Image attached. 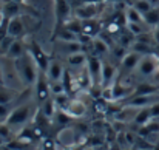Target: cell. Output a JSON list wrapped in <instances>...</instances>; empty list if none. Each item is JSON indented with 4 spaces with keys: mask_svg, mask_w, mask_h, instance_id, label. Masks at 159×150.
<instances>
[{
    "mask_svg": "<svg viewBox=\"0 0 159 150\" xmlns=\"http://www.w3.org/2000/svg\"><path fill=\"white\" fill-rule=\"evenodd\" d=\"M57 37H59V40H62V42H77L79 34H76L74 31H71L68 26L63 25V28H60Z\"/></svg>",
    "mask_w": 159,
    "mask_h": 150,
    "instance_id": "44dd1931",
    "label": "cell"
},
{
    "mask_svg": "<svg viewBox=\"0 0 159 150\" xmlns=\"http://www.w3.org/2000/svg\"><path fill=\"white\" fill-rule=\"evenodd\" d=\"M0 136H2L6 143H9V141L12 139V136H14V129H12L8 122H0Z\"/></svg>",
    "mask_w": 159,
    "mask_h": 150,
    "instance_id": "cb8c5ba5",
    "label": "cell"
},
{
    "mask_svg": "<svg viewBox=\"0 0 159 150\" xmlns=\"http://www.w3.org/2000/svg\"><path fill=\"white\" fill-rule=\"evenodd\" d=\"M84 150H98V149H94V147H87V149H84Z\"/></svg>",
    "mask_w": 159,
    "mask_h": 150,
    "instance_id": "8d00e7d4",
    "label": "cell"
},
{
    "mask_svg": "<svg viewBox=\"0 0 159 150\" xmlns=\"http://www.w3.org/2000/svg\"><path fill=\"white\" fill-rule=\"evenodd\" d=\"M150 113H152V118H153V119L159 118V101L153 102V104L150 105Z\"/></svg>",
    "mask_w": 159,
    "mask_h": 150,
    "instance_id": "f1b7e54d",
    "label": "cell"
},
{
    "mask_svg": "<svg viewBox=\"0 0 159 150\" xmlns=\"http://www.w3.org/2000/svg\"><path fill=\"white\" fill-rule=\"evenodd\" d=\"M34 93H36V101L39 104H43L51 96V88H50V81L45 74V71H39L37 81L34 84Z\"/></svg>",
    "mask_w": 159,
    "mask_h": 150,
    "instance_id": "277c9868",
    "label": "cell"
},
{
    "mask_svg": "<svg viewBox=\"0 0 159 150\" xmlns=\"http://www.w3.org/2000/svg\"><path fill=\"white\" fill-rule=\"evenodd\" d=\"M17 98V91L8 85H0V104H11Z\"/></svg>",
    "mask_w": 159,
    "mask_h": 150,
    "instance_id": "2e32d148",
    "label": "cell"
},
{
    "mask_svg": "<svg viewBox=\"0 0 159 150\" xmlns=\"http://www.w3.org/2000/svg\"><path fill=\"white\" fill-rule=\"evenodd\" d=\"M0 150H14V149L11 147V144H9V143H5L3 146H0Z\"/></svg>",
    "mask_w": 159,
    "mask_h": 150,
    "instance_id": "1f68e13d",
    "label": "cell"
},
{
    "mask_svg": "<svg viewBox=\"0 0 159 150\" xmlns=\"http://www.w3.org/2000/svg\"><path fill=\"white\" fill-rule=\"evenodd\" d=\"M45 74H47V77H48L50 82L62 81L63 76H65V68H63L62 62L57 60V59H51L50 63H48V68H47Z\"/></svg>",
    "mask_w": 159,
    "mask_h": 150,
    "instance_id": "52a82bcc",
    "label": "cell"
},
{
    "mask_svg": "<svg viewBox=\"0 0 159 150\" xmlns=\"http://www.w3.org/2000/svg\"><path fill=\"white\" fill-rule=\"evenodd\" d=\"M152 149H153V147H150V149H145V147H139L138 150H152Z\"/></svg>",
    "mask_w": 159,
    "mask_h": 150,
    "instance_id": "d590c367",
    "label": "cell"
},
{
    "mask_svg": "<svg viewBox=\"0 0 159 150\" xmlns=\"http://www.w3.org/2000/svg\"><path fill=\"white\" fill-rule=\"evenodd\" d=\"M34 115H37L36 105L33 102H25V104H20L16 108H12L11 115L8 116V119L5 122H8L12 129H16V127L25 125Z\"/></svg>",
    "mask_w": 159,
    "mask_h": 150,
    "instance_id": "7a4b0ae2",
    "label": "cell"
},
{
    "mask_svg": "<svg viewBox=\"0 0 159 150\" xmlns=\"http://www.w3.org/2000/svg\"><path fill=\"white\" fill-rule=\"evenodd\" d=\"M153 40H156V42H159V26H156L155 30H153Z\"/></svg>",
    "mask_w": 159,
    "mask_h": 150,
    "instance_id": "4dcf8cb0",
    "label": "cell"
},
{
    "mask_svg": "<svg viewBox=\"0 0 159 150\" xmlns=\"http://www.w3.org/2000/svg\"><path fill=\"white\" fill-rule=\"evenodd\" d=\"M98 26H99V25H98L93 19L85 20V22H82V34L91 39V37H94V34L99 33V28H98Z\"/></svg>",
    "mask_w": 159,
    "mask_h": 150,
    "instance_id": "ac0fdd59",
    "label": "cell"
},
{
    "mask_svg": "<svg viewBox=\"0 0 159 150\" xmlns=\"http://www.w3.org/2000/svg\"><path fill=\"white\" fill-rule=\"evenodd\" d=\"M144 20L148 26H159V9L153 8L147 14H144Z\"/></svg>",
    "mask_w": 159,
    "mask_h": 150,
    "instance_id": "7402d4cb",
    "label": "cell"
},
{
    "mask_svg": "<svg viewBox=\"0 0 159 150\" xmlns=\"http://www.w3.org/2000/svg\"><path fill=\"white\" fill-rule=\"evenodd\" d=\"M141 57H142V54H139V53H134V51H131V50L127 51V54L120 60V70H122V73H127L128 74L131 71H136Z\"/></svg>",
    "mask_w": 159,
    "mask_h": 150,
    "instance_id": "8992f818",
    "label": "cell"
},
{
    "mask_svg": "<svg viewBox=\"0 0 159 150\" xmlns=\"http://www.w3.org/2000/svg\"><path fill=\"white\" fill-rule=\"evenodd\" d=\"M93 50L98 54H107L110 51V45L107 44L104 39H99V37H94L93 39Z\"/></svg>",
    "mask_w": 159,
    "mask_h": 150,
    "instance_id": "603a6c76",
    "label": "cell"
},
{
    "mask_svg": "<svg viewBox=\"0 0 159 150\" xmlns=\"http://www.w3.org/2000/svg\"><path fill=\"white\" fill-rule=\"evenodd\" d=\"M12 108L9 107V104H0V122H5L8 119V116L11 115Z\"/></svg>",
    "mask_w": 159,
    "mask_h": 150,
    "instance_id": "83f0119b",
    "label": "cell"
},
{
    "mask_svg": "<svg viewBox=\"0 0 159 150\" xmlns=\"http://www.w3.org/2000/svg\"><path fill=\"white\" fill-rule=\"evenodd\" d=\"M125 19H127V22H134V23H144L145 22L144 20V14L139 12L133 5L125 9Z\"/></svg>",
    "mask_w": 159,
    "mask_h": 150,
    "instance_id": "e0dca14e",
    "label": "cell"
},
{
    "mask_svg": "<svg viewBox=\"0 0 159 150\" xmlns=\"http://www.w3.org/2000/svg\"><path fill=\"white\" fill-rule=\"evenodd\" d=\"M65 111L71 116V118H84L88 111V105L82 99H71L70 104L66 105Z\"/></svg>",
    "mask_w": 159,
    "mask_h": 150,
    "instance_id": "ba28073f",
    "label": "cell"
},
{
    "mask_svg": "<svg viewBox=\"0 0 159 150\" xmlns=\"http://www.w3.org/2000/svg\"><path fill=\"white\" fill-rule=\"evenodd\" d=\"M88 56L84 53V51H77V53H71L66 56V62L70 67H74V68H82L88 63Z\"/></svg>",
    "mask_w": 159,
    "mask_h": 150,
    "instance_id": "7c38bea8",
    "label": "cell"
},
{
    "mask_svg": "<svg viewBox=\"0 0 159 150\" xmlns=\"http://www.w3.org/2000/svg\"><path fill=\"white\" fill-rule=\"evenodd\" d=\"M70 14H71V8H70L68 2L57 0V3H56V16H57V19L60 22H63V25H65V20L68 19Z\"/></svg>",
    "mask_w": 159,
    "mask_h": 150,
    "instance_id": "5bb4252c",
    "label": "cell"
},
{
    "mask_svg": "<svg viewBox=\"0 0 159 150\" xmlns=\"http://www.w3.org/2000/svg\"><path fill=\"white\" fill-rule=\"evenodd\" d=\"M77 14L80 19H85V20L93 19L98 14V3H85L82 8L77 9Z\"/></svg>",
    "mask_w": 159,
    "mask_h": 150,
    "instance_id": "9a60e30c",
    "label": "cell"
},
{
    "mask_svg": "<svg viewBox=\"0 0 159 150\" xmlns=\"http://www.w3.org/2000/svg\"><path fill=\"white\" fill-rule=\"evenodd\" d=\"M152 82H153V85L159 87V68L153 73V76H152Z\"/></svg>",
    "mask_w": 159,
    "mask_h": 150,
    "instance_id": "f546056e",
    "label": "cell"
},
{
    "mask_svg": "<svg viewBox=\"0 0 159 150\" xmlns=\"http://www.w3.org/2000/svg\"><path fill=\"white\" fill-rule=\"evenodd\" d=\"M36 150H43V147H42V146H39V147H37Z\"/></svg>",
    "mask_w": 159,
    "mask_h": 150,
    "instance_id": "74e56055",
    "label": "cell"
},
{
    "mask_svg": "<svg viewBox=\"0 0 159 150\" xmlns=\"http://www.w3.org/2000/svg\"><path fill=\"white\" fill-rule=\"evenodd\" d=\"M5 143H6V141H5V139H3V138H2V136H0V146H3V144H5Z\"/></svg>",
    "mask_w": 159,
    "mask_h": 150,
    "instance_id": "e575fe53",
    "label": "cell"
},
{
    "mask_svg": "<svg viewBox=\"0 0 159 150\" xmlns=\"http://www.w3.org/2000/svg\"><path fill=\"white\" fill-rule=\"evenodd\" d=\"M127 28H128V33L133 36V37H138L141 34H145L148 33V25L144 22V23H134V22H127Z\"/></svg>",
    "mask_w": 159,
    "mask_h": 150,
    "instance_id": "d6986e66",
    "label": "cell"
},
{
    "mask_svg": "<svg viewBox=\"0 0 159 150\" xmlns=\"http://www.w3.org/2000/svg\"><path fill=\"white\" fill-rule=\"evenodd\" d=\"M152 150H159V143H156V144L153 146V149H152Z\"/></svg>",
    "mask_w": 159,
    "mask_h": 150,
    "instance_id": "836d02e7",
    "label": "cell"
},
{
    "mask_svg": "<svg viewBox=\"0 0 159 150\" xmlns=\"http://www.w3.org/2000/svg\"><path fill=\"white\" fill-rule=\"evenodd\" d=\"M28 51H30V54L33 56V59L36 60V63H37L39 70H40V71H47L48 63H50V60H51V59L45 54V51L42 50L36 42H31V44L28 45Z\"/></svg>",
    "mask_w": 159,
    "mask_h": 150,
    "instance_id": "5b68a950",
    "label": "cell"
},
{
    "mask_svg": "<svg viewBox=\"0 0 159 150\" xmlns=\"http://www.w3.org/2000/svg\"><path fill=\"white\" fill-rule=\"evenodd\" d=\"M152 119L153 118H152V113H150V107H144V108H139L138 110V113H136V116L133 119V124L142 127V125L148 124Z\"/></svg>",
    "mask_w": 159,
    "mask_h": 150,
    "instance_id": "4fadbf2b",
    "label": "cell"
},
{
    "mask_svg": "<svg viewBox=\"0 0 159 150\" xmlns=\"http://www.w3.org/2000/svg\"><path fill=\"white\" fill-rule=\"evenodd\" d=\"M26 53H28V45H26V44L19 37V39H14L12 45H11V47H9V50H8L6 57H8V59H11V60H17V59L23 57Z\"/></svg>",
    "mask_w": 159,
    "mask_h": 150,
    "instance_id": "9c48e42d",
    "label": "cell"
},
{
    "mask_svg": "<svg viewBox=\"0 0 159 150\" xmlns=\"http://www.w3.org/2000/svg\"><path fill=\"white\" fill-rule=\"evenodd\" d=\"M116 76V67L110 62H102V76H101V85L107 88L111 85Z\"/></svg>",
    "mask_w": 159,
    "mask_h": 150,
    "instance_id": "8fae6325",
    "label": "cell"
},
{
    "mask_svg": "<svg viewBox=\"0 0 159 150\" xmlns=\"http://www.w3.org/2000/svg\"><path fill=\"white\" fill-rule=\"evenodd\" d=\"M53 99H54V102H56V105H57V108H62V110H65V108H66V105H68V104H70V101H71L66 91L53 96Z\"/></svg>",
    "mask_w": 159,
    "mask_h": 150,
    "instance_id": "484cf974",
    "label": "cell"
},
{
    "mask_svg": "<svg viewBox=\"0 0 159 150\" xmlns=\"http://www.w3.org/2000/svg\"><path fill=\"white\" fill-rule=\"evenodd\" d=\"M14 62H16V70H17V74H19L22 84L26 85V87L34 85L40 70H39L36 60L33 59V56L30 54V51L23 57H20V59H17Z\"/></svg>",
    "mask_w": 159,
    "mask_h": 150,
    "instance_id": "6da1fadb",
    "label": "cell"
},
{
    "mask_svg": "<svg viewBox=\"0 0 159 150\" xmlns=\"http://www.w3.org/2000/svg\"><path fill=\"white\" fill-rule=\"evenodd\" d=\"M14 2H17V3H20V2H22V0H14Z\"/></svg>",
    "mask_w": 159,
    "mask_h": 150,
    "instance_id": "f35d334b",
    "label": "cell"
},
{
    "mask_svg": "<svg viewBox=\"0 0 159 150\" xmlns=\"http://www.w3.org/2000/svg\"><path fill=\"white\" fill-rule=\"evenodd\" d=\"M130 50L134 51V53H139V54H142V56H145V54H152V53H153L152 45H150L148 42H142V40H138V39H134V42L131 44Z\"/></svg>",
    "mask_w": 159,
    "mask_h": 150,
    "instance_id": "ffe728a7",
    "label": "cell"
},
{
    "mask_svg": "<svg viewBox=\"0 0 159 150\" xmlns=\"http://www.w3.org/2000/svg\"><path fill=\"white\" fill-rule=\"evenodd\" d=\"M159 68V57L152 53V54H145L141 57L139 60V65L136 68V73L141 74V76H145V77H152L153 73Z\"/></svg>",
    "mask_w": 159,
    "mask_h": 150,
    "instance_id": "3957f363",
    "label": "cell"
},
{
    "mask_svg": "<svg viewBox=\"0 0 159 150\" xmlns=\"http://www.w3.org/2000/svg\"><path fill=\"white\" fill-rule=\"evenodd\" d=\"M14 39H16V37H12V36H6V37L0 42V54H2V56H6V54H8V50H9V47L12 45Z\"/></svg>",
    "mask_w": 159,
    "mask_h": 150,
    "instance_id": "4316f807",
    "label": "cell"
},
{
    "mask_svg": "<svg viewBox=\"0 0 159 150\" xmlns=\"http://www.w3.org/2000/svg\"><path fill=\"white\" fill-rule=\"evenodd\" d=\"M3 20H5V14H3V12H0V26H2Z\"/></svg>",
    "mask_w": 159,
    "mask_h": 150,
    "instance_id": "d6a6232c",
    "label": "cell"
},
{
    "mask_svg": "<svg viewBox=\"0 0 159 150\" xmlns=\"http://www.w3.org/2000/svg\"><path fill=\"white\" fill-rule=\"evenodd\" d=\"M25 33V23L22 20L20 16H14V17H9V25H8V34L19 39L22 34Z\"/></svg>",
    "mask_w": 159,
    "mask_h": 150,
    "instance_id": "30bf717a",
    "label": "cell"
},
{
    "mask_svg": "<svg viewBox=\"0 0 159 150\" xmlns=\"http://www.w3.org/2000/svg\"><path fill=\"white\" fill-rule=\"evenodd\" d=\"M133 6H134L139 12H142V14H147L148 11L153 9V5H152L150 0H134Z\"/></svg>",
    "mask_w": 159,
    "mask_h": 150,
    "instance_id": "d4e9b609",
    "label": "cell"
}]
</instances>
